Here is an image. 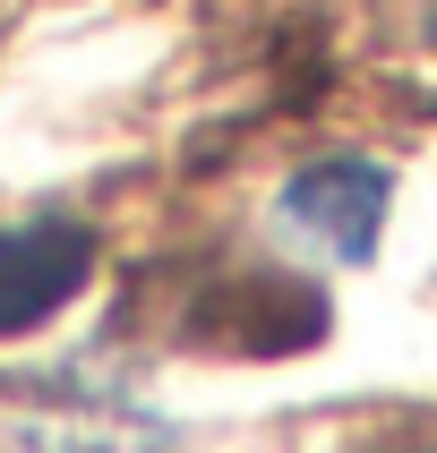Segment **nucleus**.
Here are the masks:
<instances>
[{
    "mask_svg": "<svg viewBox=\"0 0 437 453\" xmlns=\"http://www.w3.org/2000/svg\"><path fill=\"white\" fill-rule=\"evenodd\" d=\"M429 35H437V18H429Z\"/></svg>",
    "mask_w": 437,
    "mask_h": 453,
    "instance_id": "7ed1b4c3",
    "label": "nucleus"
},
{
    "mask_svg": "<svg viewBox=\"0 0 437 453\" xmlns=\"http://www.w3.org/2000/svg\"><path fill=\"white\" fill-rule=\"evenodd\" d=\"M386 205H394V180L378 163H360V154H326V163H308V172L283 180V223L300 231V240H317L326 257H343V265L378 257Z\"/></svg>",
    "mask_w": 437,
    "mask_h": 453,
    "instance_id": "f03ea898",
    "label": "nucleus"
},
{
    "mask_svg": "<svg viewBox=\"0 0 437 453\" xmlns=\"http://www.w3.org/2000/svg\"><path fill=\"white\" fill-rule=\"evenodd\" d=\"M86 282H95V231L86 223H69V214L9 223L0 231V342L51 326Z\"/></svg>",
    "mask_w": 437,
    "mask_h": 453,
    "instance_id": "f257e3e1",
    "label": "nucleus"
}]
</instances>
